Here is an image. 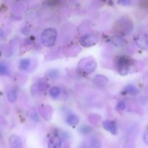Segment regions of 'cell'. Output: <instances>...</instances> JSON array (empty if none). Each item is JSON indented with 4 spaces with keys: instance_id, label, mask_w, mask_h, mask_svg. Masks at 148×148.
<instances>
[{
    "instance_id": "cell-1",
    "label": "cell",
    "mask_w": 148,
    "mask_h": 148,
    "mask_svg": "<svg viewBox=\"0 0 148 148\" xmlns=\"http://www.w3.org/2000/svg\"><path fill=\"white\" fill-rule=\"evenodd\" d=\"M116 69L119 73L121 75H127L130 72L132 66V59L129 56H118L115 62Z\"/></svg>"
},
{
    "instance_id": "cell-2",
    "label": "cell",
    "mask_w": 148,
    "mask_h": 148,
    "mask_svg": "<svg viewBox=\"0 0 148 148\" xmlns=\"http://www.w3.org/2000/svg\"><path fill=\"white\" fill-rule=\"evenodd\" d=\"M57 38V31L53 27H48L41 33L42 43L46 47H51L55 44Z\"/></svg>"
},
{
    "instance_id": "cell-3",
    "label": "cell",
    "mask_w": 148,
    "mask_h": 148,
    "mask_svg": "<svg viewBox=\"0 0 148 148\" xmlns=\"http://www.w3.org/2000/svg\"><path fill=\"white\" fill-rule=\"evenodd\" d=\"M97 67V63L95 59L91 57L85 58L80 60L78 64V69L85 74L89 75L92 73Z\"/></svg>"
},
{
    "instance_id": "cell-4",
    "label": "cell",
    "mask_w": 148,
    "mask_h": 148,
    "mask_svg": "<svg viewBox=\"0 0 148 148\" xmlns=\"http://www.w3.org/2000/svg\"><path fill=\"white\" fill-rule=\"evenodd\" d=\"M115 29L119 33H123V35H127L132 31L133 24L130 19L123 17L116 22Z\"/></svg>"
},
{
    "instance_id": "cell-5",
    "label": "cell",
    "mask_w": 148,
    "mask_h": 148,
    "mask_svg": "<svg viewBox=\"0 0 148 148\" xmlns=\"http://www.w3.org/2000/svg\"><path fill=\"white\" fill-rule=\"evenodd\" d=\"M98 40L99 38L98 35L94 33H88L79 38V43L83 47L89 48L96 45L98 43Z\"/></svg>"
},
{
    "instance_id": "cell-6",
    "label": "cell",
    "mask_w": 148,
    "mask_h": 148,
    "mask_svg": "<svg viewBox=\"0 0 148 148\" xmlns=\"http://www.w3.org/2000/svg\"><path fill=\"white\" fill-rule=\"evenodd\" d=\"M134 40L138 47L147 50L148 48V40L147 36L145 33H140L137 34L134 38Z\"/></svg>"
},
{
    "instance_id": "cell-7",
    "label": "cell",
    "mask_w": 148,
    "mask_h": 148,
    "mask_svg": "<svg viewBox=\"0 0 148 148\" xmlns=\"http://www.w3.org/2000/svg\"><path fill=\"white\" fill-rule=\"evenodd\" d=\"M103 127L106 131H108L113 135H116L118 134V128L115 121L111 120H105L102 123Z\"/></svg>"
},
{
    "instance_id": "cell-8",
    "label": "cell",
    "mask_w": 148,
    "mask_h": 148,
    "mask_svg": "<svg viewBox=\"0 0 148 148\" xmlns=\"http://www.w3.org/2000/svg\"><path fill=\"white\" fill-rule=\"evenodd\" d=\"M101 142L98 139L92 137L82 143L80 148H101Z\"/></svg>"
},
{
    "instance_id": "cell-9",
    "label": "cell",
    "mask_w": 148,
    "mask_h": 148,
    "mask_svg": "<svg viewBox=\"0 0 148 148\" xmlns=\"http://www.w3.org/2000/svg\"><path fill=\"white\" fill-rule=\"evenodd\" d=\"M10 148H23V143L18 136L13 134L10 137Z\"/></svg>"
},
{
    "instance_id": "cell-10",
    "label": "cell",
    "mask_w": 148,
    "mask_h": 148,
    "mask_svg": "<svg viewBox=\"0 0 148 148\" xmlns=\"http://www.w3.org/2000/svg\"><path fill=\"white\" fill-rule=\"evenodd\" d=\"M62 147V140L59 136L54 135L51 137L48 143V148H61Z\"/></svg>"
},
{
    "instance_id": "cell-11",
    "label": "cell",
    "mask_w": 148,
    "mask_h": 148,
    "mask_svg": "<svg viewBox=\"0 0 148 148\" xmlns=\"http://www.w3.org/2000/svg\"><path fill=\"white\" fill-rule=\"evenodd\" d=\"M66 123L71 127H76L78 124H79V118L77 116L75 115V114H69L67 117H66Z\"/></svg>"
},
{
    "instance_id": "cell-12",
    "label": "cell",
    "mask_w": 148,
    "mask_h": 148,
    "mask_svg": "<svg viewBox=\"0 0 148 148\" xmlns=\"http://www.w3.org/2000/svg\"><path fill=\"white\" fill-rule=\"evenodd\" d=\"M124 91L126 92V93H128L132 95H137L140 92L139 90L134 85H128V86H127L124 88Z\"/></svg>"
},
{
    "instance_id": "cell-13",
    "label": "cell",
    "mask_w": 148,
    "mask_h": 148,
    "mask_svg": "<svg viewBox=\"0 0 148 148\" xmlns=\"http://www.w3.org/2000/svg\"><path fill=\"white\" fill-rule=\"evenodd\" d=\"M112 42L116 46H124L126 45V41L123 38H121L119 36H114L112 38Z\"/></svg>"
},
{
    "instance_id": "cell-14",
    "label": "cell",
    "mask_w": 148,
    "mask_h": 148,
    "mask_svg": "<svg viewBox=\"0 0 148 148\" xmlns=\"http://www.w3.org/2000/svg\"><path fill=\"white\" fill-rule=\"evenodd\" d=\"M30 65V61L29 59H23L20 61V64H19V67L21 70H27L29 68Z\"/></svg>"
},
{
    "instance_id": "cell-15",
    "label": "cell",
    "mask_w": 148,
    "mask_h": 148,
    "mask_svg": "<svg viewBox=\"0 0 148 148\" xmlns=\"http://www.w3.org/2000/svg\"><path fill=\"white\" fill-rule=\"evenodd\" d=\"M17 93L14 90H10L7 92V99L12 103L15 102L16 100H17Z\"/></svg>"
},
{
    "instance_id": "cell-16",
    "label": "cell",
    "mask_w": 148,
    "mask_h": 148,
    "mask_svg": "<svg viewBox=\"0 0 148 148\" xmlns=\"http://www.w3.org/2000/svg\"><path fill=\"white\" fill-rule=\"evenodd\" d=\"M95 82L98 85H106L108 82V78H106L104 76H102V75H98V76H96L95 77Z\"/></svg>"
},
{
    "instance_id": "cell-17",
    "label": "cell",
    "mask_w": 148,
    "mask_h": 148,
    "mask_svg": "<svg viewBox=\"0 0 148 148\" xmlns=\"http://www.w3.org/2000/svg\"><path fill=\"white\" fill-rule=\"evenodd\" d=\"M61 90L58 87H53V88H51L50 91H49V94H50L51 96L53 98H56L60 95Z\"/></svg>"
},
{
    "instance_id": "cell-18",
    "label": "cell",
    "mask_w": 148,
    "mask_h": 148,
    "mask_svg": "<svg viewBox=\"0 0 148 148\" xmlns=\"http://www.w3.org/2000/svg\"><path fill=\"white\" fill-rule=\"evenodd\" d=\"M9 74V68L7 64L3 62H0V75L4 76Z\"/></svg>"
},
{
    "instance_id": "cell-19",
    "label": "cell",
    "mask_w": 148,
    "mask_h": 148,
    "mask_svg": "<svg viewBox=\"0 0 148 148\" xmlns=\"http://www.w3.org/2000/svg\"><path fill=\"white\" fill-rule=\"evenodd\" d=\"M91 131V128L89 127V126H82V127L80 128V132L82 134H89Z\"/></svg>"
},
{
    "instance_id": "cell-20",
    "label": "cell",
    "mask_w": 148,
    "mask_h": 148,
    "mask_svg": "<svg viewBox=\"0 0 148 148\" xmlns=\"http://www.w3.org/2000/svg\"><path fill=\"white\" fill-rule=\"evenodd\" d=\"M116 109L118 110V111H124V110L126 109L125 103H124V101H120V102H119L118 103H117V106H116Z\"/></svg>"
},
{
    "instance_id": "cell-21",
    "label": "cell",
    "mask_w": 148,
    "mask_h": 148,
    "mask_svg": "<svg viewBox=\"0 0 148 148\" xmlns=\"http://www.w3.org/2000/svg\"><path fill=\"white\" fill-rule=\"evenodd\" d=\"M131 0H119V4H120L122 6L128 5L130 3Z\"/></svg>"
},
{
    "instance_id": "cell-22",
    "label": "cell",
    "mask_w": 148,
    "mask_h": 148,
    "mask_svg": "<svg viewBox=\"0 0 148 148\" xmlns=\"http://www.w3.org/2000/svg\"><path fill=\"white\" fill-rule=\"evenodd\" d=\"M5 38V34H4V31L2 29L0 28V40H4Z\"/></svg>"
},
{
    "instance_id": "cell-23",
    "label": "cell",
    "mask_w": 148,
    "mask_h": 148,
    "mask_svg": "<svg viewBox=\"0 0 148 148\" xmlns=\"http://www.w3.org/2000/svg\"><path fill=\"white\" fill-rule=\"evenodd\" d=\"M143 140H144L145 143L146 145H147V143H148V134H147V132H145L144 134V135H143Z\"/></svg>"
},
{
    "instance_id": "cell-24",
    "label": "cell",
    "mask_w": 148,
    "mask_h": 148,
    "mask_svg": "<svg viewBox=\"0 0 148 148\" xmlns=\"http://www.w3.org/2000/svg\"><path fill=\"white\" fill-rule=\"evenodd\" d=\"M1 140V134H0V140Z\"/></svg>"
}]
</instances>
